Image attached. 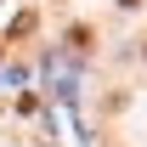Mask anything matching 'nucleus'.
Here are the masks:
<instances>
[{
	"label": "nucleus",
	"mask_w": 147,
	"mask_h": 147,
	"mask_svg": "<svg viewBox=\"0 0 147 147\" xmlns=\"http://www.w3.org/2000/svg\"><path fill=\"white\" fill-rule=\"evenodd\" d=\"M119 6H142V0H119Z\"/></svg>",
	"instance_id": "nucleus-1"
}]
</instances>
